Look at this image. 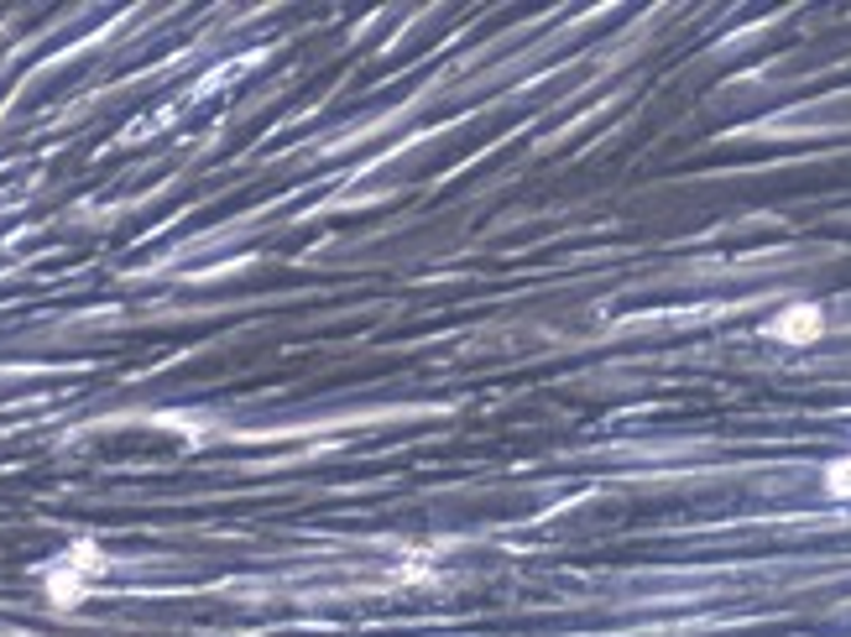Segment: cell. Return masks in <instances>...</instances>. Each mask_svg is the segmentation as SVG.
Returning a JSON list of instances; mask_svg holds the SVG:
<instances>
[{"instance_id": "6da1fadb", "label": "cell", "mask_w": 851, "mask_h": 637, "mask_svg": "<svg viewBox=\"0 0 851 637\" xmlns=\"http://www.w3.org/2000/svg\"><path fill=\"white\" fill-rule=\"evenodd\" d=\"M821 335H825L821 303H789L784 314L768 318V340H778V346H815Z\"/></svg>"}]
</instances>
